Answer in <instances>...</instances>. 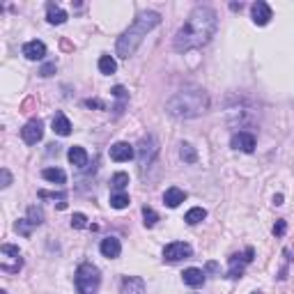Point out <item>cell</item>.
Instances as JSON below:
<instances>
[{
  "label": "cell",
  "instance_id": "cell-1",
  "mask_svg": "<svg viewBox=\"0 0 294 294\" xmlns=\"http://www.w3.org/2000/svg\"><path fill=\"white\" fill-rule=\"evenodd\" d=\"M216 28H219V16L212 7H195L189 14V19L184 21L180 30L175 32L173 46L177 53H189L195 51L200 46L209 44L212 37H214Z\"/></svg>",
  "mask_w": 294,
  "mask_h": 294
},
{
  "label": "cell",
  "instance_id": "cell-2",
  "mask_svg": "<svg viewBox=\"0 0 294 294\" xmlns=\"http://www.w3.org/2000/svg\"><path fill=\"white\" fill-rule=\"evenodd\" d=\"M207 108H209V95L202 88H184L165 101V113L175 120L200 117L202 113H207Z\"/></svg>",
  "mask_w": 294,
  "mask_h": 294
},
{
  "label": "cell",
  "instance_id": "cell-3",
  "mask_svg": "<svg viewBox=\"0 0 294 294\" xmlns=\"http://www.w3.org/2000/svg\"><path fill=\"white\" fill-rule=\"evenodd\" d=\"M159 23H161L159 12H140V14L134 19V23L120 35L117 44H115V53H117V58L129 60L131 55L138 51V46L143 44V39L147 37V32L154 30Z\"/></svg>",
  "mask_w": 294,
  "mask_h": 294
},
{
  "label": "cell",
  "instance_id": "cell-4",
  "mask_svg": "<svg viewBox=\"0 0 294 294\" xmlns=\"http://www.w3.org/2000/svg\"><path fill=\"white\" fill-rule=\"evenodd\" d=\"M74 283H76L78 294H97L99 292V285H101V271L92 262H83L76 269Z\"/></svg>",
  "mask_w": 294,
  "mask_h": 294
},
{
  "label": "cell",
  "instance_id": "cell-5",
  "mask_svg": "<svg viewBox=\"0 0 294 294\" xmlns=\"http://www.w3.org/2000/svg\"><path fill=\"white\" fill-rule=\"evenodd\" d=\"M156 154H159V143H156V138L154 136H145L138 143V165H140V173L143 175H145V170L154 163Z\"/></svg>",
  "mask_w": 294,
  "mask_h": 294
},
{
  "label": "cell",
  "instance_id": "cell-6",
  "mask_svg": "<svg viewBox=\"0 0 294 294\" xmlns=\"http://www.w3.org/2000/svg\"><path fill=\"white\" fill-rule=\"evenodd\" d=\"M253 255H255V250L250 248V246L244 250V255L234 253L232 258H230V271H228V278H232V280L241 278V274H244V264H250V262H253Z\"/></svg>",
  "mask_w": 294,
  "mask_h": 294
},
{
  "label": "cell",
  "instance_id": "cell-7",
  "mask_svg": "<svg viewBox=\"0 0 294 294\" xmlns=\"http://www.w3.org/2000/svg\"><path fill=\"white\" fill-rule=\"evenodd\" d=\"M193 255V248H191L186 241H173L163 248V262H180V260H186Z\"/></svg>",
  "mask_w": 294,
  "mask_h": 294
},
{
  "label": "cell",
  "instance_id": "cell-8",
  "mask_svg": "<svg viewBox=\"0 0 294 294\" xmlns=\"http://www.w3.org/2000/svg\"><path fill=\"white\" fill-rule=\"evenodd\" d=\"M41 136H44V124H41V120H30L23 129H21V138L28 145H37L41 140Z\"/></svg>",
  "mask_w": 294,
  "mask_h": 294
},
{
  "label": "cell",
  "instance_id": "cell-9",
  "mask_svg": "<svg viewBox=\"0 0 294 294\" xmlns=\"http://www.w3.org/2000/svg\"><path fill=\"white\" fill-rule=\"evenodd\" d=\"M250 16H253L255 25H267L271 21V16H274V12H271V7L264 0H258V3L250 5Z\"/></svg>",
  "mask_w": 294,
  "mask_h": 294
},
{
  "label": "cell",
  "instance_id": "cell-10",
  "mask_svg": "<svg viewBox=\"0 0 294 294\" xmlns=\"http://www.w3.org/2000/svg\"><path fill=\"white\" fill-rule=\"evenodd\" d=\"M230 145H232L234 150H241V152H248L250 154L255 150V136L250 131H237L232 136V140H230Z\"/></svg>",
  "mask_w": 294,
  "mask_h": 294
},
{
  "label": "cell",
  "instance_id": "cell-11",
  "mask_svg": "<svg viewBox=\"0 0 294 294\" xmlns=\"http://www.w3.org/2000/svg\"><path fill=\"white\" fill-rule=\"evenodd\" d=\"M110 159L113 161H117V163H122V161H129V159H134L136 156V150H134V145H129V143H115V145H110Z\"/></svg>",
  "mask_w": 294,
  "mask_h": 294
},
{
  "label": "cell",
  "instance_id": "cell-12",
  "mask_svg": "<svg viewBox=\"0 0 294 294\" xmlns=\"http://www.w3.org/2000/svg\"><path fill=\"white\" fill-rule=\"evenodd\" d=\"M99 250H101V255H104V258L115 260V258H120L122 244H120V239H117V237H106V239H101Z\"/></svg>",
  "mask_w": 294,
  "mask_h": 294
},
{
  "label": "cell",
  "instance_id": "cell-13",
  "mask_svg": "<svg viewBox=\"0 0 294 294\" xmlns=\"http://www.w3.org/2000/svg\"><path fill=\"white\" fill-rule=\"evenodd\" d=\"M23 55L28 58V60H41L46 55V44L39 39H32V41H25L23 44Z\"/></svg>",
  "mask_w": 294,
  "mask_h": 294
},
{
  "label": "cell",
  "instance_id": "cell-14",
  "mask_svg": "<svg viewBox=\"0 0 294 294\" xmlns=\"http://www.w3.org/2000/svg\"><path fill=\"white\" fill-rule=\"evenodd\" d=\"M120 294H145V280L140 276H127L120 285Z\"/></svg>",
  "mask_w": 294,
  "mask_h": 294
},
{
  "label": "cell",
  "instance_id": "cell-15",
  "mask_svg": "<svg viewBox=\"0 0 294 294\" xmlns=\"http://www.w3.org/2000/svg\"><path fill=\"white\" fill-rule=\"evenodd\" d=\"M182 280H184V285H189V287H202V285H204V271L202 269H195V267L184 269Z\"/></svg>",
  "mask_w": 294,
  "mask_h": 294
},
{
  "label": "cell",
  "instance_id": "cell-16",
  "mask_svg": "<svg viewBox=\"0 0 294 294\" xmlns=\"http://www.w3.org/2000/svg\"><path fill=\"white\" fill-rule=\"evenodd\" d=\"M46 21H49L51 25H62L67 21V12L60 10L55 3H49V5H46Z\"/></svg>",
  "mask_w": 294,
  "mask_h": 294
},
{
  "label": "cell",
  "instance_id": "cell-17",
  "mask_svg": "<svg viewBox=\"0 0 294 294\" xmlns=\"http://www.w3.org/2000/svg\"><path fill=\"white\" fill-rule=\"evenodd\" d=\"M51 127H53V131L58 136H69L71 134V122H69V117H67L65 113H55Z\"/></svg>",
  "mask_w": 294,
  "mask_h": 294
},
{
  "label": "cell",
  "instance_id": "cell-18",
  "mask_svg": "<svg viewBox=\"0 0 294 294\" xmlns=\"http://www.w3.org/2000/svg\"><path fill=\"white\" fill-rule=\"evenodd\" d=\"M67 159H69L71 165L83 168V165L88 163V152H85V147H80V145H74V147H69V152H67Z\"/></svg>",
  "mask_w": 294,
  "mask_h": 294
},
{
  "label": "cell",
  "instance_id": "cell-19",
  "mask_svg": "<svg viewBox=\"0 0 294 294\" xmlns=\"http://www.w3.org/2000/svg\"><path fill=\"white\" fill-rule=\"evenodd\" d=\"M184 200H186V193L182 189H177V186H170V189L163 193V202L168 204V207H173V209L175 207H180Z\"/></svg>",
  "mask_w": 294,
  "mask_h": 294
},
{
  "label": "cell",
  "instance_id": "cell-20",
  "mask_svg": "<svg viewBox=\"0 0 294 294\" xmlns=\"http://www.w3.org/2000/svg\"><path fill=\"white\" fill-rule=\"evenodd\" d=\"M41 177H44L46 182H51V184H65L67 182L65 170H60V168H44Z\"/></svg>",
  "mask_w": 294,
  "mask_h": 294
},
{
  "label": "cell",
  "instance_id": "cell-21",
  "mask_svg": "<svg viewBox=\"0 0 294 294\" xmlns=\"http://www.w3.org/2000/svg\"><path fill=\"white\" fill-rule=\"evenodd\" d=\"M204 219H207V209H202V207H191L184 216V221L189 225H198L200 221H204Z\"/></svg>",
  "mask_w": 294,
  "mask_h": 294
},
{
  "label": "cell",
  "instance_id": "cell-22",
  "mask_svg": "<svg viewBox=\"0 0 294 294\" xmlns=\"http://www.w3.org/2000/svg\"><path fill=\"white\" fill-rule=\"evenodd\" d=\"M99 71H101V74H106V76H110V74L117 71V62H115L113 55H101V58H99Z\"/></svg>",
  "mask_w": 294,
  "mask_h": 294
},
{
  "label": "cell",
  "instance_id": "cell-23",
  "mask_svg": "<svg viewBox=\"0 0 294 294\" xmlns=\"http://www.w3.org/2000/svg\"><path fill=\"white\" fill-rule=\"evenodd\" d=\"M127 184H129V175H127V173H115L113 177H110V186H113V193H120V191H124Z\"/></svg>",
  "mask_w": 294,
  "mask_h": 294
},
{
  "label": "cell",
  "instance_id": "cell-24",
  "mask_svg": "<svg viewBox=\"0 0 294 294\" xmlns=\"http://www.w3.org/2000/svg\"><path fill=\"white\" fill-rule=\"evenodd\" d=\"M180 156H182L184 163H195V161H198V152H195V147H193V145H189V143L180 145Z\"/></svg>",
  "mask_w": 294,
  "mask_h": 294
},
{
  "label": "cell",
  "instance_id": "cell-25",
  "mask_svg": "<svg viewBox=\"0 0 294 294\" xmlns=\"http://www.w3.org/2000/svg\"><path fill=\"white\" fill-rule=\"evenodd\" d=\"M131 198L129 193H124V191H120V193H110V207H115V209H124V207H129Z\"/></svg>",
  "mask_w": 294,
  "mask_h": 294
},
{
  "label": "cell",
  "instance_id": "cell-26",
  "mask_svg": "<svg viewBox=\"0 0 294 294\" xmlns=\"http://www.w3.org/2000/svg\"><path fill=\"white\" fill-rule=\"evenodd\" d=\"M28 221H30L32 225H41V223H44V212H41V207L30 204V207H28Z\"/></svg>",
  "mask_w": 294,
  "mask_h": 294
},
{
  "label": "cell",
  "instance_id": "cell-27",
  "mask_svg": "<svg viewBox=\"0 0 294 294\" xmlns=\"http://www.w3.org/2000/svg\"><path fill=\"white\" fill-rule=\"evenodd\" d=\"M32 228H35V225H32L28 219H19V221L14 223V230H16L19 234H23V237H30V234H32Z\"/></svg>",
  "mask_w": 294,
  "mask_h": 294
},
{
  "label": "cell",
  "instance_id": "cell-28",
  "mask_svg": "<svg viewBox=\"0 0 294 294\" xmlns=\"http://www.w3.org/2000/svg\"><path fill=\"white\" fill-rule=\"evenodd\" d=\"M39 198H51V200H60L58 209H67V193H49V191H39Z\"/></svg>",
  "mask_w": 294,
  "mask_h": 294
},
{
  "label": "cell",
  "instance_id": "cell-29",
  "mask_svg": "<svg viewBox=\"0 0 294 294\" xmlns=\"http://www.w3.org/2000/svg\"><path fill=\"white\" fill-rule=\"evenodd\" d=\"M143 223H145V228H154L156 225V221H159V216H156V212L152 209V207H143Z\"/></svg>",
  "mask_w": 294,
  "mask_h": 294
},
{
  "label": "cell",
  "instance_id": "cell-30",
  "mask_svg": "<svg viewBox=\"0 0 294 294\" xmlns=\"http://www.w3.org/2000/svg\"><path fill=\"white\" fill-rule=\"evenodd\" d=\"M85 225H88V216H85V214H80V212H76V214L71 216V228L83 230Z\"/></svg>",
  "mask_w": 294,
  "mask_h": 294
},
{
  "label": "cell",
  "instance_id": "cell-31",
  "mask_svg": "<svg viewBox=\"0 0 294 294\" xmlns=\"http://www.w3.org/2000/svg\"><path fill=\"white\" fill-rule=\"evenodd\" d=\"M285 230H287V223H285L283 219H280V221H276V225H274V234H276V237H283V234H285Z\"/></svg>",
  "mask_w": 294,
  "mask_h": 294
},
{
  "label": "cell",
  "instance_id": "cell-32",
  "mask_svg": "<svg viewBox=\"0 0 294 294\" xmlns=\"http://www.w3.org/2000/svg\"><path fill=\"white\" fill-rule=\"evenodd\" d=\"M0 177H3V184H0V186H3V189H7V186L12 184V175H10V170L3 168V170H0Z\"/></svg>",
  "mask_w": 294,
  "mask_h": 294
},
{
  "label": "cell",
  "instance_id": "cell-33",
  "mask_svg": "<svg viewBox=\"0 0 294 294\" xmlns=\"http://www.w3.org/2000/svg\"><path fill=\"white\" fill-rule=\"evenodd\" d=\"M113 97H117L120 101H124L127 99V90L122 88V85H115V88H113Z\"/></svg>",
  "mask_w": 294,
  "mask_h": 294
},
{
  "label": "cell",
  "instance_id": "cell-34",
  "mask_svg": "<svg viewBox=\"0 0 294 294\" xmlns=\"http://www.w3.org/2000/svg\"><path fill=\"white\" fill-rule=\"evenodd\" d=\"M53 71H55V62H49V65H44L39 69V76H44V78H46V76H51Z\"/></svg>",
  "mask_w": 294,
  "mask_h": 294
},
{
  "label": "cell",
  "instance_id": "cell-35",
  "mask_svg": "<svg viewBox=\"0 0 294 294\" xmlns=\"http://www.w3.org/2000/svg\"><path fill=\"white\" fill-rule=\"evenodd\" d=\"M85 106H90V108H104V104H101L99 99H88V101H85Z\"/></svg>",
  "mask_w": 294,
  "mask_h": 294
},
{
  "label": "cell",
  "instance_id": "cell-36",
  "mask_svg": "<svg viewBox=\"0 0 294 294\" xmlns=\"http://www.w3.org/2000/svg\"><path fill=\"white\" fill-rule=\"evenodd\" d=\"M234 113L239 115V110H234V108H230V110H228V115H234ZM246 113H253V110H248V108H241V115H246Z\"/></svg>",
  "mask_w": 294,
  "mask_h": 294
},
{
  "label": "cell",
  "instance_id": "cell-37",
  "mask_svg": "<svg viewBox=\"0 0 294 294\" xmlns=\"http://www.w3.org/2000/svg\"><path fill=\"white\" fill-rule=\"evenodd\" d=\"M274 204H283V193H276L274 195Z\"/></svg>",
  "mask_w": 294,
  "mask_h": 294
},
{
  "label": "cell",
  "instance_id": "cell-38",
  "mask_svg": "<svg viewBox=\"0 0 294 294\" xmlns=\"http://www.w3.org/2000/svg\"><path fill=\"white\" fill-rule=\"evenodd\" d=\"M207 269H209V271H216L219 267H216V262H209V264H207Z\"/></svg>",
  "mask_w": 294,
  "mask_h": 294
},
{
  "label": "cell",
  "instance_id": "cell-39",
  "mask_svg": "<svg viewBox=\"0 0 294 294\" xmlns=\"http://www.w3.org/2000/svg\"><path fill=\"white\" fill-rule=\"evenodd\" d=\"M253 294H260V292H253Z\"/></svg>",
  "mask_w": 294,
  "mask_h": 294
}]
</instances>
